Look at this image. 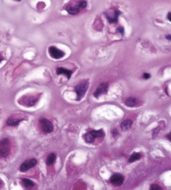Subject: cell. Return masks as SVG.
Instances as JSON below:
<instances>
[{
    "instance_id": "18",
    "label": "cell",
    "mask_w": 171,
    "mask_h": 190,
    "mask_svg": "<svg viewBox=\"0 0 171 190\" xmlns=\"http://www.w3.org/2000/svg\"><path fill=\"white\" fill-rule=\"evenodd\" d=\"M141 157V154L139 153H132L131 157H129V162H134V161L139 160Z\"/></svg>"
},
{
    "instance_id": "10",
    "label": "cell",
    "mask_w": 171,
    "mask_h": 190,
    "mask_svg": "<svg viewBox=\"0 0 171 190\" xmlns=\"http://www.w3.org/2000/svg\"><path fill=\"white\" fill-rule=\"evenodd\" d=\"M81 9L80 3H78L77 5L73 6V5H68L66 8V10L67 12L70 15H75L79 13L80 10Z\"/></svg>"
},
{
    "instance_id": "4",
    "label": "cell",
    "mask_w": 171,
    "mask_h": 190,
    "mask_svg": "<svg viewBox=\"0 0 171 190\" xmlns=\"http://www.w3.org/2000/svg\"><path fill=\"white\" fill-rule=\"evenodd\" d=\"M48 52L49 55L52 58L58 60L64 57L65 53L64 52L57 48V47L54 46H51L48 48Z\"/></svg>"
},
{
    "instance_id": "3",
    "label": "cell",
    "mask_w": 171,
    "mask_h": 190,
    "mask_svg": "<svg viewBox=\"0 0 171 190\" xmlns=\"http://www.w3.org/2000/svg\"><path fill=\"white\" fill-rule=\"evenodd\" d=\"M104 134L102 129L99 130H92L85 134L84 139L88 143H92L94 142L95 139L97 138H101L104 135Z\"/></svg>"
},
{
    "instance_id": "21",
    "label": "cell",
    "mask_w": 171,
    "mask_h": 190,
    "mask_svg": "<svg viewBox=\"0 0 171 190\" xmlns=\"http://www.w3.org/2000/svg\"><path fill=\"white\" fill-rule=\"evenodd\" d=\"M118 31H119L120 33L121 34L123 35L124 34V27H122L121 26L119 27L118 28Z\"/></svg>"
},
{
    "instance_id": "12",
    "label": "cell",
    "mask_w": 171,
    "mask_h": 190,
    "mask_svg": "<svg viewBox=\"0 0 171 190\" xmlns=\"http://www.w3.org/2000/svg\"><path fill=\"white\" fill-rule=\"evenodd\" d=\"M138 100L134 97H129L127 99L125 102V104L129 107H134L138 104Z\"/></svg>"
},
{
    "instance_id": "24",
    "label": "cell",
    "mask_w": 171,
    "mask_h": 190,
    "mask_svg": "<svg viewBox=\"0 0 171 190\" xmlns=\"http://www.w3.org/2000/svg\"><path fill=\"white\" fill-rule=\"evenodd\" d=\"M166 38H167V39H168L169 41H171V35H167V36H166Z\"/></svg>"
},
{
    "instance_id": "16",
    "label": "cell",
    "mask_w": 171,
    "mask_h": 190,
    "mask_svg": "<svg viewBox=\"0 0 171 190\" xmlns=\"http://www.w3.org/2000/svg\"><path fill=\"white\" fill-rule=\"evenodd\" d=\"M121 14V12L118 10H117L114 12V15L113 17H110L109 16H107L106 18L109 20V22L110 23H116L118 21V16L120 15Z\"/></svg>"
},
{
    "instance_id": "7",
    "label": "cell",
    "mask_w": 171,
    "mask_h": 190,
    "mask_svg": "<svg viewBox=\"0 0 171 190\" xmlns=\"http://www.w3.org/2000/svg\"><path fill=\"white\" fill-rule=\"evenodd\" d=\"M37 164L36 160L34 158L28 160L23 162L20 168V171L22 172H25L26 171H28L29 169L31 168H33Z\"/></svg>"
},
{
    "instance_id": "6",
    "label": "cell",
    "mask_w": 171,
    "mask_h": 190,
    "mask_svg": "<svg viewBox=\"0 0 171 190\" xmlns=\"http://www.w3.org/2000/svg\"><path fill=\"white\" fill-rule=\"evenodd\" d=\"M110 183L113 186L118 187L121 186L124 181V176L120 173H115L110 179Z\"/></svg>"
},
{
    "instance_id": "1",
    "label": "cell",
    "mask_w": 171,
    "mask_h": 190,
    "mask_svg": "<svg viewBox=\"0 0 171 190\" xmlns=\"http://www.w3.org/2000/svg\"><path fill=\"white\" fill-rule=\"evenodd\" d=\"M89 87V82L85 80L81 82L75 87V91L77 94V101H80L85 96Z\"/></svg>"
},
{
    "instance_id": "20",
    "label": "cell",
    "mask_w": 171,
    "mask_h": 190,
    "mask_svg": "<svg viewBox=\"0 0 171 190\" xmlns=\"http://www.w3.org/2000/svg\"><path fill=\"white\" fill-rule=\"evenodd\" d=\"M143 78L145 79H149L151 78L150 74H148V73H145L143 74Z\"/></svg>"
},
{
    "instance_id": "25",
    "label": "cell",
    "mask_w": 171,
    "mask_h": 190,
    "mask_svg": "<svg viewBox=\"0 0 171 190\" xmlns=\"http://www.w3.org/2000/svg\"><path fill=\"white\" fill-rule=\"evenodd\" d=\"M0 184H1V182H0Z\"/></svg>"
},
{
    "instance_id": "15",
    "label": "cell",
    "mask_w": 171,
    "mask_h": 190,
    "mask_svg": "<svg viewBox=\"0 0 171 190\" xmlns=\"http://www.w3.org/2000/svg\"><path fill=\"white\" fill-rule=\"evenodd\" d=\"M56 158V155L54 153H52L51 154H49L48 157H47V158L46 159V162L47 165H48V166L52 165L55 161Z\"/></svg>"
},
{
    "instance_id": "22",
    "label": "cell",
    "mask_w": 171,
    "mask_h": 190,
    "mask_svg": "<svg viewBox=\"0 0 171 190\" xmlns=\"http://www.w3.org/2000/svg\"><path fill=\"white\" fill-rule=\"evenodd\" d=\"M167 18H168L169 21H171V13H169L168 15L167 16Z\"/></svg>"
},
{
    "instance_id": "17",
    "label": "cell",
    "mask_w": 171,
    "mask_h": 190,
    "mask_svg": "<svg viewBox=\"0 0 171 190\" xmlns=\"http://www.w3.org/2000/svg\"><path fill=\"white\" fill-rule=\"evenodd\" d=\"M22 181L24 186L27 188H30L33 187L34 185L33 182H32V180H31L29 179L24 178L22 180Z\"/></svg>"
},
{
    "instance_id": "2",
    "label": "cell",
    "mask_w": 171,
    "mask_h": 190,
    "mask_svg": "<svg viewBox=\"0 0 171 190\" xmlns=\"http://www.w3.org/2000/svg\"><path fill=\"white\" fill-rule=\"evenodd\" d=\"M10 143L8 139L0 140V157H5L8 156L10 151Z\"/></svg>"
},
{
    "instance_id": "5",
    "label": "cell",
    "mask_w": 171,
    "mask_h": 190,
    "mask_svg": "<svg viewBox=\"0 0 171 190\" xmlns=\"http://www.w3.org/2000/svg\"><path fill=\"white\" fill-rule=\"evenodd\" d=\"M40 123L42 130L46 133H51L53 130V125L51 121L46 118H42L40 120Z\"/></svg>"
},
{
    "instance_id": "8",
    "label": "cell",
    "mask_w": 171,
    "mask_h": 190,
    "mask_svg": "<svg viewBox=\"0 0 171 190\" xmlns=\"http://www.w3.org/2000/svg\"><path fill=\"white\" fill-rule=\"evenodd\" d=\"M38 98L36 96H25L24 98H22L21 100V103L24 105L28 106H32L36 104L37 102Z\"/></svg>"
},
{
    "instance_id": "9",
    "label": "cell",
    "mask_w": 171,
    "mask_h": 190,
    "mask_svg": "<svg viewBox=\"0 0 171 190\" xmlns=\"http://www.w3.org/2000/svg\"><path fill=\"white\" fill-rule=\"evenodd\" d=\"M109 85L106 83H103L99 85V86L97 88L96 91L94 93V96L95 97L98 98L102 95L106 94L108 91Z\"/></svg>"
},
{
    "instance_id": "19",
    "label": "cell",
    "mask_w": 171,
    "mask_h": 190,
    "mask_svg": "<svg viewBox=\"0 0 171 190\" xmlns=\"http://www.w3.org/2000/svg\"><path fill=\"white\" fill-rule=\"evenodd\" d=\"M161 188L160 186L158 184H153L151 186L150 189V190H161Z\"/></svg>"
},
{
    "instance_id": "23",
    "label": "cell",
    "mask_w": 171,
    "mask_h": 190,
    "mask_svg": "<svg viewBox=\"0 0 171 190\" xmlns=\"http://www.w3.org/2000/svg\"><path fill=\"white\" fill-rule=\"evenodd\" d=\"M4 60V58H3V56H2L1 53H0V63H1L2 60Z\"/></svg>"
},
{
    "instance_id": "13",
    "label": "cell",
    "mask_w": 171,
    "mask_h": 190,
    "mask_svg": "<svg viewBox=\"0 0 171 190\" xmlns=\"http://www.w3.org/2000/svg\"><path fill=\"white\" fill-rule=\"evenodd\" d=\"M132 122L131 120H126L121 124V128L122 130L128 131L131 128Z\"/></svg>"
},
{
    "instance_id": "14",
    "label": "cell",
    "mask_w": 171,
    "mask_h": 190,
    "mask_svg": "<svg viewBox=\"0 0 171 190\" xmlns=\"http://www.w3.org/2000/svg\"><path fill=\"white\" fill-rule=\"evenodd\" d=\"M23 120V119H18L14 118H10L7 121V125L11 126H18L20 122Z\"/></svg>"
},
{
    "instance_id": "11",
    "label": "cell",
    "mask_w": 171,
    "mask_h": 190,
    "mask_svg": "<svg viewBox=\"0 0 171 190\" xmlns=\"http://www.w3.org/2000/svg\"><path fill=\"white\" fill-rule=\"evenodd\" d=\"M56 73H57V75H65L66 76H67V78H68V79H69L71 77L72 74V72L70 70L61 67V68H57Z\"/></svg>"
}]
</instances>
